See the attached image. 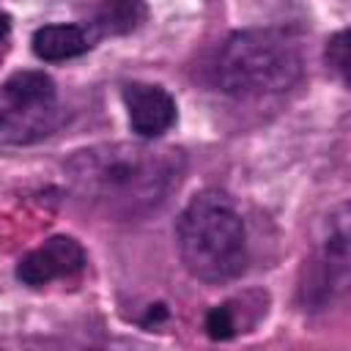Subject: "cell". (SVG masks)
Here are the masks:
<instances>
[{
  "instance_id": "1",
  "label": "cell",
  "mask_w": 351,
  "mask_h": 351,
  "mask_svg": "<svg viewBox=\"0 0 351 351\" xmlns=\"http://www.w3.org/2000/svg\"><path fill=\"white\" fill-rule=\"evenodd\" d=\"M184 154L148 143H101L66 162L71 189L96 211L137 219L159 208L178 186Z\"/></svg>"
},
{
  "instance_id": "7",
  "label": "cell",
  "mask_w": 351,
  "mask_h": 351,
  "mask_svg": "<svg viewBox=\"0 0 351 351\" xmlns=\"http://www.w3.org/2000/svg\"><path fill=\"white\" fill-rule=\"evenodd\" d=\"M90 49L88 33L80 25H44L33 33V52L47 63L69 60Z\"/></svg>"
},
{
  "instance_id": "8",
  "label": "cell",
  "mask_w": 351,
  "mask_h": 351,
  "mask_svg": "<svg viewBox=\"0 0 351 351\" xmlns=\"http://www.w3.org/2000/svg\"><path fill=\"white\" fill-rule=\"evenodd\" d=\"M145 16L143 0H101L96 11V25L101 33H129L134 30Z\"/></svg>"
},
{
  "instance_id": "4",
  "label": "cell",
  "mask_w": 351,
  "mask_h": 351,
  "mask_svg": "<svg viewBox=\"0 0 351 351\" xmlns=\"http://www.w3.org/2000/svg\"><path fill=\"white\" fill-rule=\"evenodd\" d=\"M58 121V88L44 71H16L0 85V145L47 137Z\"/></svg>"
},
{
  "instance_id": "9",
  "label": "cell",
  "mask_w": 351,
  "mask_h": 351,
  "mask_svg": "<svg viewBox=\"0 0 351 351\" xmlns=\"http://www.w3.org/2000/svg\"><path fill=\"white\" fill-rule=\"evenodd\" d=\"M236 329L239 326H236V315H233L230 304H217V307L208 310V315H206V332H208V337L228 340V337L236 335Z\"/></svg>"
},
{
  "instance_id": "5",
  "label": "cell",
  "mask_w": 351,
  "mask_h": 351,
  "mask_svg": "<svg viewBox=\"0 0 351 351\" xmlns=\"http://www.w3.org/2000/svg\"><path fill=\"white\" fill-rule=\"evenodd\" d=\"M82 269H85L82 244L71 236H52L16 263V280L27 288H41L49 285L52 280L74 277Z\"/></svg>"
},
{
  "instance_id": "10",
  "label": "cell",
  "mask_w": 351,
  "mask_h": 351,
  "mask_svg": "<svg viewBox=\"0 0 351 351\" xmlns=\"http://www.w3.org/2000/svg\"><path fill=\"white\" fill-rule=\"evenodd\" d=\"M326 63L346 80V74H348V33L346 30H340L335 38H329V44H326Z\"/></svg>"
},
{
  "instance_id": "3",
  "label": "cell",
  "mask_w": 351,
  "mask_h": 351,
  "mask_svg": "<svg viewBox=\"0 0 351 351\" xmlns=\"http://www.w3.org/2000/svg\"><path fill=\"white\" fill-rule=\"evenodd\" d=\"M302 80L299 44L280 27L233 33L214 63V82L236 99H258L291 90Z\"/></svg>"
},
{
  "instance_id": "2",
  "label": "cell",
  "mask_w": 351,
  "mask_h": 351,
  "mask_svg": "<svg viewBox=\"0 0 351 351\" xmlns=\"http://www.w3.org/2000/svg\"><path fill=\"white\" fill-rule=\"evenodd\" d=\"M184 269L208 285H222L247 269V230L233 200L219 189L197 192L176 222Z\"/></svg>"
},
{
  "instance_id": "11",
  "label": "cell",
  "mask_w": 351,
  "mask_h": 351,
  "mask_svg": "<svg viewBox=\"0 0 351 351\" xmlns=\"http://www.w3.org/2000/svg\"><path fill=\"white\" fill-rule=\"evenodd\" d=\"M8 30H11V22H8V16H5L3 11H0V41H5Z\"/></svg>"
},
{
  "instance_id": "6",
  "label": "cell",
  "mask_w": 351,
  "mask_h": 351,
  "mask_svg": "<svg viewBox=\"0 0 351 351\" xmlns=\"http://www.w3.org/2000/svg\"><path fill=\"white\" fill-rule=\"evenodd\" d=\"M123 104L129 115V126L137 137L154 140L170 132V126L178 118L176 99L162 88L151 82H126L123 85Z\"/></svg>"
}]
</instances>
